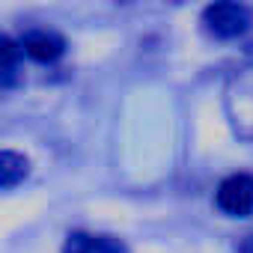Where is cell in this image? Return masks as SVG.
Here are the masks:
<instances>
[{"mask_svg":"<svg viewBox=\"0 0 253 253\" xmlns=\"http://www.w3.org/2000/svg\"><path fill=\"white\" fill-rule=\"evenodd\" d=\"M223 110L238 140L253 143V60L241 66L223 89Z\"/></svg>","mask_w":253,"mask_h":253,"instance_id":"1","label":"cell"},{"mask_svg":"<svg viewBox=\"0 0 253 253\" xmlns=\"http://www.w3.org/2000/svg\"><path fill=\"white\" fill-rule=\"evenodd\" d=\"M238 253H253V235H247V238L238 244Z\"/></svg>","mask_w":253,"mask_h":253,"instance_id":"8","label":"cell"},{"mask_svg":"<svg viewBox=\"0 0 253 253\" xmlns=\"http://www.w3.org/2000/svg\"><path fill=\"white\" fill-rule=\"evenodd\" d=\"M21 51L36 63H54L66 54V39L54 30H30L21 36Z\"/></svg>","mask_w":253,"mask_h":253,"instance_id":"4","label":"cell"},{"mask_svg":"<svg viewBox=\"0 0 253 253\" xmlns=\"http://www.w3.org/2000/svg\"><path fill=\"white\" fill-rule=\"evenodd\" d=\"M21 42H15L12 36H3L0 39V84L6 89L15 84V75H18V57H21Z\"/></svg>","mask_w":253,"mask_h":253,"instance_id":"7","label":"cell"},{"mask_svg":"<svg viewBox=\"0 0 253 253\" xmlns=\"http://www.w3.org/2000/svg\"><path fill=\"white\" fill-rule=\"evenodd\" d=\"M63 253H128L119 238L113 235H98V232H69L66 244H63Z\"/></svg>","mask_w":253,"mask_h":253,"instance_id":"5","label":"cell"},{"mask_svg":"<svg viewBox=\"0 0 253 253\" xmlns=\"http://www.w3.org/2000/svg\"><path fill=\"white\" fill-rule=\"evenodd\" d=\"M214 203L223 214L244 217L253 211V176L250 173H232L217 185Z\"/></svg>","mask_w":253,"mask_h":253,"instance_id":"3","label":"cell"},{"mask_svg":"<svg viewBox=\"0 0 253 253\" xmlns=\"http://www.w3.org/2000/svg\"><path fill=\"white\" fill-rule=\"evenodd\" d=\"M30 173V161L12 149H6L3 155H0V185H3V191H12L18 182H24Z\"/></svg>","mask_w":253,"mask_h":253,"instance_id":"6","label":"cell"},{"mask_svg":"<svg viewBox=\"0 0 253 253\" xmlns=\"http://www.w3.org/2000/svg\"><path fill=\"white\" fill-rule=\"evenodd\" d=\"M203 24L217 39H238L250 30L253 12L244 3H211L203 9Z\"/></svg>","mask_w":253,"mask_h":253,"instance_id":"2","label":"cell"}]
</instances>
